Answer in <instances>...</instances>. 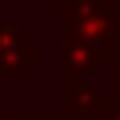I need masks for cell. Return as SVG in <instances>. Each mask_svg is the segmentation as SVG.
<instances>
[{"instance_id": "cell-1", "label": "cell", "mask_w": 120, "mask_h": 120, "mask_svg": "<svg viewBox=\"0 0 120 120\" xmlns=\"http://www.w3.org/2000/svg\"><path fill=\"white\" fill-rule=\"evenodd\" d=\"M112 32H116V8H112V0H72V4L64 8V40L108 48Z\"/></svg>"}, {"instance_id": "cell-2", "label": "cell", "mask_w": 120, "mask_h": 120, "mask_svg": "<svg viewBox=\"0 0 120 120\" xmlns=\"http://www.w3.org/2000/svg\"><path fill=\"white\" fill-rule=\"evenodd\" d=\"M36 60H44V48L32 44L20 24H0V80L20 76L28 64H36Z\"/></svg>"}, {"instance_id": "cell-3", "label": "cell", "mask_w": 120, "mask_h": 120, "mask_svg": "<svg viewBox=\"0 0 120 120\" xmlns=\"http://www.w3.org/2000/svg\"><path fill=\"white\" fill-rule=\"evenodd\" d=\"M112 56H116V44L96 48V44H72V40H64V44H60V68H64V76L92 80V72L104 68Z\"/></svg>"}, {"instance_id": "cell-4", "label": "cell", "mask_w": 120, "mask_h": 120, "mask_svg": "<svg viewBox=\"0 0 120 120\" xmlns=\"http://www.w3.org/2000/svg\"><path fill=\"white\" fill-rule=\"evenodd\" d=\"M100 88L92 80H80V76H64V88H60V104H64V116H84V112H96L100 108Z\"/></svg>"}, {"instance_id": "cell-5", "label": "cell", "mask_w": 120, "mask_h": 120, "mask_svg": "<svg viewBox=\"0 0 120 120\" xmlns=\"http://www.w3.org/2000/svg\"><path fill=\"white\" fill-rule=\"evenodd\" d=\"M96 120H120V100H100Z\"/></svg>"}, {"instance_id": "cell-6", "label": "cell", "mask_w": 120, "mask_h": 120, "mask_svg": "<svg viewBox=\"0 0 120 120\" xmlns=\"http://www.w3.org/2000/svg\"><path fill=\"white\" fill-rule=\"evenodd\" d=\"M44 4H48V8H68L72 0H44Z\"/></svg>"}, {"instance_id": "cell-7", "label": "cell", "mask_w": 120, "mask_h": 120, "mask_svg": "<svg viewBox=\"0 0 120 120\" xmlns=\"http://www.w3.org/2000/svg\"><path fill=\"white\" fill-rule=\"evenodd\" d=\"M28 120H52V116H28Z\"/></svg>"}]
</instances>
